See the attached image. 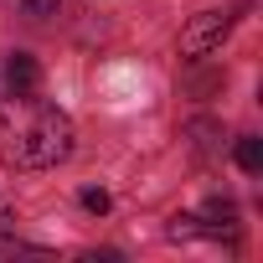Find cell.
Returning <instances> with one entry per match:
<instances>
[{"label":"cell","mask_w":263,"mask_h":263,"mask_svg":"<svg viewBox=\"0 0 263 263\" xmlns=\"http://www.w3.org/2000/svg\"><path fill=\"white\" fill-rule=\"evenodd\" d=\"M72 155V119L31 93H16L0 108V165L11 171H52Z\"/></svg>","instance_id":"cell-1"},{"label":"cell","mask_w":263,"mask_h":263,"mask_svg":"<svg viewBox=\"0 0 263 263\" xmlns=\"http://www.w3.org/2000/svg\"><path fill=\"white\" fill-rule=\"evenodd\" d=\"M227 31H232V11H196V16L186 21V31H181V57H186V62H201L206 52L222 47Z\"/></svg>","instance_id":"cell-2"},{"label":"cell","mask_w":263,"mask_h":263,"mask_svg":"<svg viewBox=\"0 0 263 263\" xmlns=\"http://www.w3.org/2000/svg\"><path fill=\"white\" fill-rule=\"evenodd\" d=\"M0 78H6V93H11V98H16V93H36V83H42V62H36L31 52H11L6 67H0Z\"/></svg>","instance_id":"cell-3"},{"label":"cell","mask_w":263,"mask_h":263,"mask_svg":"<svg viewBox=\"0 0 263 263\" xmlns=\"http://www.w3.org/2000/svg\"><path fill=\"white\" fill-rule=\"evenodd\" d=\"M237 165H242L248 176L263 171V140H258V135H242V140H237Z\"/></svg>","instance_id":"cell-4"},{"label":"cell","mask_w":263,"mask_h":263,"mask_svg":"<svg viewBox=\"0 0 263 263\" xmlns=\"http://www.w3.org/2000/svg\"><path fill=\"white\" fill-rule=\"evenodd\" d=\"M78 201H83V212H93V217H103V212H108V191H98V186H88Z\"/></svg>","instance_id":"cell-5"},{"label":"cell","mask_w":263,"mask_h":263,"mask_svg":"<svg viewBox=\"0 0 263 263\" xmlns=\"http://www.w3.org/2000/svg\"><path fill=\"white\" fill-rule=\"evenodd\" d=\"M21 6H26V11H31V16H52V11H57V6H62V0H21Z\"/></svg>","instance_id":"cell-6"}]
</instances>
